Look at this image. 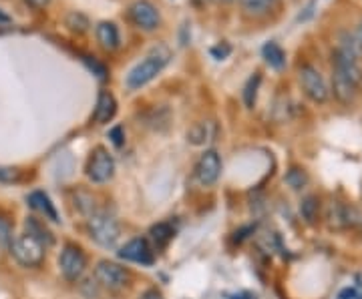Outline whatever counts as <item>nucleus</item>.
Masks as SVG:
<instances>
[{"instance_id": "nucleus-24", "label": "nucleus", "mask_w": 362, "mask_h": 299, "mask_svg": "<svg viewBox=\"0 0 362 299\" xmlns=\"http://www.w3.org/2000/svg\"><path fill=\"white\" fill-rule=\"evenodd\" d=\"M284 181L292 187V189H302L306 183H308V175H306V171L304 169H298V167H292V169L286 173Z\"/></svg>"}, {"instance_id": "nucleus-15", "label": "nucleus", "mask_w": 362, "mask_h": 299, "mask_svg": "<svg viewBox=\"0 0 362 299\" xmlns=\"http://www.w3.org/2000/svg\"><path fill=\"white\" fill-rule=\"evenodd\" d=\"M97 39L101 42L105 51H115L121 44V37H119V28L113 23H99L97 26Z\"/></svg>"}, {"instance_id": "nucleus-8", "label": "nucleus", "mask_w": 362, "mask_h": 299, "mask_svg": "<svg viewBox=\"0 0 362 299\" xmlns=\"http://www.w3.org/2000/svg\"><path fill=\"white\" fill-rule=\"evenodd\" d=\"M195 179L199 185H204V187H209V185H214V183L220 179L221 175V157L218 155V151H214V149H209L206 151L204 155L197 159V163H195Z\"/></svg>"}, {"instance_id": "nucleus-38", "label": "nucleus", "mask_w": 362, "mask_h": 299, "mask_svg": "<svg viewBox=\"0 0 362 299\" xmlns=\"http://www.w3.org/2000/svg\"><path fill=\"white\" fill-rule=\"evenodd\" d=\"M361 35H362V20H361Z\"/></svg>"}, {"instance_id": "nucleus-19", "label": "nucleus", "mask_w": 362, "mask_h": 299, "mask_svg": "<svg viewBox=\"0 0 362 299\" xmlns=\"http://www.w3.org/2000/svg\"><path fill=\"white\" fill-rule=\"evenodd\" d=\"M318 211H320V203L316 197H306L302 203H300V215L306 223H314L318 219Z\"/></svg>"}, {"instance_id": "nucleus-27", "label": "nucleus", "mask_w": 362, "mask_h": 299, "mask_svg": "<svg viewBox=\"0 0 362 299\" xmlns=\"http://www.w3.org/2000/svg\"><path fill=\"white\" fill-rule=\"evenodd\" d=\"M342 49H346L354 56H358V54H362V40L356 39L354 35H344L342 37Z\"/></svg>"}, {"instance_id": "nucleus-4", "label": "nucleus", "mask_w": 362, "mask_h": 299, "mask_svg": "<svg viewBox=\"0 0 362 299\" xmlns=\"http://www.w3.org/2000/svg\"><path fill=\"white\" fill-rule=\"evenodd\" d=\"M115 175V159L105 149V147H95L87 163V177L93 183H107Z\"/></svg>"}, {"instance_id": "nucleus-3", "label": "nucleus", "mask_w": 362, "mask_h": 299, "mask_svg": "<svg viewBox=\"0 0 362 299\" xmlns=\"http://www.w3.org/2000/svg\"><path fill=\"white\" fill-rule=\"evenodd\" d=\"M45 251H47L45 245H40L37 239H33L26 233L21 235V237H14L13 248H11L14 260L18 261L23 267H39L45 260Z\"/></svg>"}, {"instance_id": "nucleus-10", "label": "nucleus", "mask_w": 362, "mask_h": 299, "mask_svg": "<svg viewBox=\"0 0 362 299\" xmlns=\"http://www.w3.org/2000/svg\"><path fill=\"white\" fill-rule=\"evenodd\" d=\"M119 257L131 261V263H139V265H153L156 253H153V248L149 245L147 239L135 237V239H131L129 243H125L123 248L119 249Z\"/></svg>"}, {"instance_id": "nucleus-20", "label": "nucleus", "mask_w": 362, "mask_h": 299, "mask_svg": "<svg viewBox=\"0 0 362 299\" xmlns=\"http://www.w3.org/2000/svg\"><path fill=\"white\" fill-rule=\"evenodd\" d=\"M14 241V233H13V223L8 217L0 215V249L2 251H11Z\"/></svg>"}, {"instance_id": "nucleus-22", "label": "nucleus", "mask_w": 362, "mask_h": 299, "mask_svg": "<svg viewBox=\"0 0 362 299\" xmlns=\"http://www.w3.org/2000/svg\"><path fill=\"white\" fill-rule=\"evenodd\" d=\"M65 25L73 30V32H77V35H83V32H87L89 30V18L85 16L83 13H71L66 14V20Z\"/></svg>"}, {"instance_id": "nucleus-31", "label": "nucleus", "mask_w": 362, "mask_h": 299, "mask_svg": "<svg viewBox=\"0 0 362 299\" xmlns=\"http://www.w3.org/2000/svg\"><path fill=\"white\" fill-rule=\"evenodd\" d=\"M338 299H362V293H358L356 289H342L340 291V295H338Z\"/></svg>"}, {"instance_id": "nucleus-14", "label": "nucleus", "mask_w": 362, "mask_h": 299, "mask_svg": "<svg viewBox=\"0 0 362 299\" xmlns=\"http://www.w3.org/2000/svg\"><path fill=\"white\" fill-rule=\"evenodd\" d=\"M26 227V235H30L33 239H37L40 245H45V248H51L52 243H54V237L52 233L47 229V225L37 219V217H26L25 221Z\"/></svg>"}, {"instance_id": "nucleus-6", "label": "nucleus", "mask_w": 362, "mask_h": 299, "mask_svg": "<svg viewBox=\"0 0 362 299\" xmlns=\"http://www.w3.org/2000/svg\"><path fill=\"white\" fill-rule=\"evenodd\" d=\"M59 267L69 281L81 279V275L85 274V267H87V257H85L83 249L73 243L65 245L61 251V257H59Z\"/></svg>"}, {"instance_id": "nucleus-32", "label": "nucleus", "mask_w": 362, "mask_h": 299, "mask_svg": "<svg viewBox=\"0 0 362 299\" xmlns=\"http://www.w3.org/2000/svg\"><path fill=\"white\" fill-rule=\"evenodd\" d=\"M11 26H13V18L4 11H0V30H8Z\"/></svg>"}, {"instance_id": "nucleus-12", "label": "nucleus", "mask_w": 362, "mask_h": 299, "mask_svg": "<svg viewBox=\"0 0 362 299\" xmlns=\"http://www.w3.org/2000/svg\"><path fill=\"white\" fill-rule=\"evenodd\" d=\"M115 113H117L115 97H113L109 91L99 92V97H97V106H95V113H93L95 123H99V125H107L109 121H113Z\"/></svg>"}, {"instance_id": "nucleus-2", "label": "nucleus", "mask_w": 362, "mask_h": 299, "mask_svg": "<svg viewBox=\"0 0 362 299\" xmlns=\"http://www.w3.org/2000/svg\"><path fill=\"white\" fill-rule=\"evenodd\" d=\"M168 61H169L168 52H163V54L153 52V54L145 56L139 65H135L133 68H131L129 75H127V78H125L127 89H131V91H137V89L145 87L147 83H151V80H153V78L163 71V66L168 65Z\"/></svg>"}, {"instance_id": "nucleus-21", "label": "nucleus", "mask_w": 362, "mask_h": 299, "mask_svg": "<svg viewBox=\"0 0 362 299\" xmlns=\"http://www.w3.org/2000/svg\"><path fill=\"white\" fill-rule=\"evenodd\" d=\"M259 83H262V77H259V75H254V77L247 78V83L244 85V92H242V97H244V104H246L247 109H252V106L256 104Z\"/></svg>"}, {"instance_id": "nucleus-30", "label": "nucleus", "mask_w": 362, "mask_h": 299, "mask_svg": "<svg viewBox=\"0 0 362 299\" xmlns=\"http://www.w3.org/2000/svg\"><path fill=\"white\" fill-rule=\"evenodd\" d=\"M209 52H211V56H214V59H218V61H223V59H226V56H228V54L232 52V47L223 42V44H218V47H214V49H211Z\"/></svg>"}, {"instance_id": "nucleus-34", "label": "nucleus", "mask_w": 362, "mask_h": 299, "mask_svg": "<svg viewBox=\"0 0 362 299\" xmlns=\"http://www.w3.org/2000/svg\"><path fill=\"white\" fill-rule=\"evenodd\" d=\"M141 299H163V295H161L157 289H149V291H145V293H143Z\"/></svg>"}, {"instance_id": "nucleus-35", "label": "nucleus", "mask_w": 362, "mask_h": 299, "mask_svg": "<svg viewBox=\"0 0 362 299\" xmlns=\"http://www.w3.org/2000/svg\"><path fill=\"white\" fill-rule=\"evenodd\" d=\"M195 4H197V6H202V4H206L207 0H194Z\"/></svg>"}, {"instance_id": "nucleus-33", "label": "nucleus", "mask_w": 362, "mask_h": 299, "mask_svg": "<svg viewBox=\"0 0 362 299\" xmlns=\"http://www.w3.org/2000/svg\"><path fill=\"white\" fill-rule=\"evenodd\" d=\"M26 4H30L37 11H42V8H47L51 4V0H26Z\"/></svg>"}, {"instance_id": "nucleus-28", "label": "nucleus", "mask_w": 362, "mask_h": 299, "mask_svg": "<svg viewBox=\"0 0 362 299\" xmlns=\"http://www.w3.org/2000/svg\"><path fill=\"white\" fill-rule=\"evenodd\" d=\"M109 139L113 141L115 147H121V145L125 143V130H123V127L117 125V127H113V129L109 130Z\"/></svg>"}, {"instance_id": "nucleus-11", "label": "nucleus", "mask_w": 362, "mask_h": 299, "mask_svg": "<svg viewBox=\"0 0 362 299\" xmlns=\"http://www.w3.org/2000/svg\"><path fill=\"white\" fill-rule=\"evenodd\" d=\"M326 219L330 223V227H337V229H342V227H352L358 221V213L356 209L350 207V205H342V203H330L328 207V213H326Z\"/></svg>"}, {"instance_id": "nucleus-17", "label": "nucleus", "mask_w": 362, "mask_h": 299, "mask_svg": "<svg viewBox=\"0 0 362 299\" xmlns=\"http://www.w3.org/2000/svg\"><path fill=\"white\" fill-rule=\"evenodd\" d=\"M149 235H151V241L156 243L157 249L168 248V243L175 237V229L171 227V223L161 221L156 223L151 229H149Z\"/></svg>"}, {"instance_id": "nucleus-18", "label": "nucleus", "mask_w": 362, "mask_h": 299, "mask_svg": "<svg viewBox=\"0 0 362 299\" xmlns=\"http://www.w3.org/2000/svg\"><path fill=\"white\" fill-rule=\"evenodd\" d=\"M262 54L266 59V63L272 66V68H282L286 65V52L280 44L276 42H266L264 49H262Z\"/></svg>"}, {"instance_id": "nucleus-16", "label": "nucleus", "mask_w": 362, "mask_h": 299, "mask_svg": "<svg viewBox=\"0 0 362 299\" xmlns=\"http://www.w3.org/2000/svg\"><path fill=\"white\" fill-rule=\"evenodd\" d=\"M356 89H358L356 83H352L350 78L334 73V77H332V91H334V97L340 103H350L356 97Z\"/></svg>"}, {"instance_id": "nucleus-37", "label": "nucleus", "mask_w": 362, "mask_h": 299, "mask_svg": "<svg viewBox=\"0 0 362 299\" xmlns=\"http://www.w3.org/2000/svg\"><path fill=\"white\" fill-rule=\"evenodd\" d=\"M221 2H233V0H221Z\"/></svg>"}, {"instance_id": "nucleus-36", "label": "nucleus", "mask_w": 362, "mask_h": 299, "mask_svg": "<svg viewBox=\"0 0 362 299\" xmlns=\"http://www.w3.org/2000/svg\"><path fill=\"white\" fill-rule=\"evenodd\" d=\"M266 2H268V4L272 6V4H274V2H278V0H266Z\"/></svg>"}, {"instance_id": "nucleus-29", "label": "nucleus", "mask_w": 362, "mask_h": 299, "mask_svg": "<svg viewBox=\"0 0 362 299\" xmlns=\"http://www.w3.org/2000/svg\"><path fill=\"white\" fill-rule=\"evenodd\" d=\"M83 61L87 63V66H89L90 71H93V73H95L97 77H99V78H105V77H107V68H105L103 65H99V63H97L95 59H90V56H85Z\"/></svg>"}, {"instance_id": "nucleus-9", "label": "nucleus", "mask_w": 362, "mask_h": 299, "mask_svg": "<svg viewBox=\"0 0 362 299\" xmlns=\"http://www.w3.org/2000/svg\"><path fill=\"white\" fill-rule=\"evenodd\" d=\"M129 18L133 20V25L139 26L141 30H156L161 25V16L159 11L156 8V4H151L149 0H137L129 6Z\"/></svg>"}, {"instance_id": "nucleus-25", "label": "nucleus", "mask_w": 362, "mask_h": 299, "mask_svg": "<svg viewBox=\"0 0 362 299\" xmlns=\"http://www.w3.org/2000/svg\"><path fill=\"white\" fill-rule=\"evenodd\" d=\"M240 2H242L244 11H246L247 14H254V16L266 14L268 13V8H270V4H268L266 0H240Z\"/></svg>"}, {"instance_id": "nucleus-13", "label": "nucleus", "mask_w": 362, "mask_h": 299, "mask_svg": "<svg viewBox=\"0 0 362 299\" xmlns=\"http://www.w3.org/2000/svg\"><path fill=\"white\" fill-rule=\"evenodd\" d=\"M26 201H28V205L35 209L37 213H40L45 219H49V221L52 223L59 221V213H57V209L52 205L51 197L47 195L45 191H33L30 195L26 197Z\"/></svg>"}, {"instance_id": "nucleus-26", "label": "nucleus", "mask_w": 362, "mask_h": 299, "mask_svg": "<svg viewBox=\"0 0 362 299\" xmlns=\"http://www.w3.org/2000/svg\"><path fill=\"white\" fill-rule=\"evenodd\" d=\"M23 181V173L16 167H0V183L13 185V183Z\"/></svg>"}, {"instance_id": "nucleus-5", "label": "nucleus", "mask_w": 362, "mask_h": 299, "mask_svg": "<svg viewBox=\"0 0 362 299\" xmlns=\"http://www.w3.org/2000/svg\"><path fill=\"white\" fill-rule=\"evenodd\" d=\"M95 277L107 289H123V287L129 283V271L125 267H121L115 261L109 260H103L97 263Z\"/></svg>"}, {"instance_id": "nucleus-1", "label": "nucleus", "mask_w": 362, "mask_h": 299, "mask_svg": "<svg viewBox=\"0 0 362 299\" xmlns=\"http://www.w3.org/2000/svg\"><path fill=\"white\" fill-rule=\"evenodd\" d=\"M89 235L90 239L103 248H113L119 237H121V227H119V221L111 213L107 211H95L89 215Z\"/></svg>"}, {"instance_id": "nucleus-23", "label": "nucleus", "mask_w": 362, "mask_h": 299, "mask_svg": "<svg viewBox=\"0 0 362 299\" xmlns=\"http://www.w3.org/2000/svg\"><path fill=\"white\" fill-rule=\"evenodd\" d=\"M211 133H209V123H197L194 125L189 133H187V139L192 145H204L209 141Z\"/></svg>"}, {"instance_id": "nucleus-7", "label": "nucleus", "mask_w": 362, "mask_h": 299, "mask_svg": "<svg viewBox=\"0 0 362 299\" xmlns=\"http://www.w3.org/2000/svg\"><path fill=\"white\" fill-rule=\"evenodd\" d=\"M300 83H302V89L306 92V97L314 101V103H326L328 99V87L324 83L322 75L318 68L306 65L300 68Z\"/></svg>"}]
</instances>
